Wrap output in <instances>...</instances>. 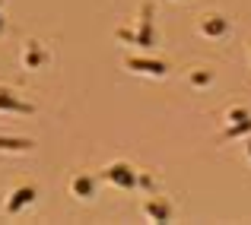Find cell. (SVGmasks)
Instances as JSON below:
<instances>
[{
	"label": "cell",
	"mask_w": 251,
	"mask_h": 225,
	"mask_svg": "<svg viewBox=\"0 0 251 225\" xmlns=\"http://www.w3.org/2000/svg\"><path fill=\"white\" fill-rule=\"evenodd\" d=\"M248 156H251V146H248Z\"/></svg>",
	"instance_id": "5"
},
{
	"label": "cell",
	"mask_w": 251,
	"mask_h": 225,
	"mask_svg": "<svg viewBox=\"0 0 251 225\" xmlns=\"http://www.w3.org/2000/svg\"><path fill=\"white\" fill-rule=\"evenodd\" d=\"M203 32H210V35H220V32H223V22H220V19H213V22H203Z\"/></svg>",
	"instance_id": "4"
},
{
	"label": "cell",
	"mask_w": 251,
	"mask_h": 225,
	"mask_svg": "<svg viewBox=\"0 0 251 225\" xmlns=\"http://www.w3.org/2000/svg\"><path fill=\"white\" fill-rule=\"evenodd\" d=\"M130 67L143 70V73H156V76H162V73H166V67H162V64H150V61H134Z\"/></svg>",
	"instance_id": "1"
},
{
	"label": "cell",
	"mask_w": 251,
	"mask_h": 225,
	"mask_svg": "<svg viewBox=\"0 0 251 225\" xmlns=\"http://www.w3.org/2000/svg\"><path fill=\"white\" fill-rule=\"evenodd\" d=\"M150 216H156V219H169V209L166 206H156V203H150Z\"/></svg>",
	"instance_id": "3"
},
{
	"label": "cell",
	"mask_w": 251,
	"mask_h": 225,
	"mask_svg": "<svg viewBox=\"0 0 251 225\" xmlns=\"http://www.w3.org/2000/svg\"><path fill=\"white\" fill-rule=\"evenodd\" d=\"M124 171H127V168H121V165H118V168H111V178H115L118 184H124V187H127V184H134V175H124Z\"/></svg>",
	"instance_id": "2"
}]
</instances>
